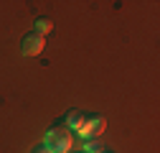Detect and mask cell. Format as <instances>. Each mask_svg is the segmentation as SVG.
Here are the masks:
<instances>
[{
	"label": "cell",
	"mask_w": 160,
	"mask_h": 153,
	"mask_svg": "<svg viewBox=\"0 0 160 153\" xmlns=\"http://www.w3.org/2000/svg\"><path fill=\"white\" fill-rule=\"evenodd\" d=\"M66 128H74L82 138H94L107 128V120L102 115H89V112H82V110H74L66 118Z\"/></svg>",
	"instance_id": "1"
},
{
	"label": "cell",
	"mask_w": 160,
	"mask_h": 153,
	"mask_svg": "<svg viewBox=\"0 0 160 153\" xmlns=\"http://www.w3.org/2000/svg\"><path fill=\"white\" fill-rule=\"evenodd\" d=\"M46 145L53 148L56 153H69L74 148V138H71V133L66 128H53L46 135Z\"/></svg>",
	"instance_id": "2"
},
{
	"label": "cell",
	"mask_w": 160,
	"mask_h": 153,
	"mask_svg": "<svg viewBox=\"0 0 160 153\" xmlns=\"http://www.w3.org/2000/svg\"><path fill=\"white\" fill-rule=\"evenodd\" d=\"M43 49H46V38L38 36L36 31L33 33H26L21 38V54L23 56H38V54H43Z\"/></svg>",
	"instance_id": "3"
},
{
	"label": "cell",
	"mask_w": 160,
	"mask_h": 153,
	"mask_svg": "<svg viewBox=\"0 0 160 153\" xmlns=\"http://www.w3.org/2000/svg\"><path fill=\"white\" fill-rule=\"evenodd\" d=\"M51 28H53V21H51V18H38V21H36V33H38V36L51 33Z\"/></svg>",
	"instance_id": "4"
},
{
	"label": "cell",
	"mask_w": 160,
	"mask_h": 153,
	"mask_svg": "<svg viewBox=\"0 0 160 153\" xmlns=\"http://www.w3.org/2000/svg\"><path fill=\"white\" fill-rule=\"evenodd\" d=\"M82 153H107V150H104L102 145H99V143H87Z\"/></svg>",
	"instance_id": "5"
},
{
	"label": "cell",
	"mask_w": 160,
	"mask_h": 153,
	"mask_svg": "<svg viewBox=\"0 0 160 153\" xmlns=\"http://www.w3.org/2000/svg\"><path fill=\"white\" fill-rule=\"evenodd\" d=\"M33 153H56V150H53V148H48V145L43 143V145H38V148H36Z\"/></svg>",
	"instance_id": "6"
}]
</instances>
